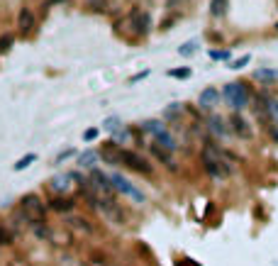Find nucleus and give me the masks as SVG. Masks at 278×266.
Here are the masks:
<instances>
[{
	"label": "nucleus",
	"mask_w": 278,
	"mask_h": 266,
	"mask_svg": "<svg viewBox=\"0 0 278 266\" xmlns=\"http://www.w3.org/2000/svg\"><path fill=\"white\" fill-rule=\"evenodd\" d=\"M200 161H203V169L215 181H222V178H227L229 173L234 171V166H232V161L227 159V154L215 144V142H207L203 147V152H200Z\"/></svg>",
	"instance_id": "f257e3e1"
},
{
	"label": "nucleus",
	"mask_w": 278,
	"mask_h": 266,
	"mask_svg": "<svg viewBox=\"0 0 278 266\" xmlns=\"http://www.w3.org/2000/svg\"><path fill=\"white\" fill-rule=\"evenodd\" d=\"M224 98H227V103L234 108V110H244L246 105H249V100H251V93H249V88H246V83H227L224 86Z\"/></svg>",
	"instance_id": "f03ea898"
},
{
	"label": "nucleus",
	"mask_w": 278,
	"mask_h": 266,
	"mask_svg": "<svg viewBox=\"0 0 278 266\" xmlns=\"http://www.w3.org/2000/svg\"><path fill=\"white\" fill-rule=\"evenodd\" d=\"M20 208L25 210V215H27L30 220H47L49 205L42 203V198H39L37 193H25V195L20 198Z\"/></svg>",
	"instance_id": "7ed1b4c3"
},
{
	"label": "nucleus",
	"mask_w": 278,
	"mask_h": 266,
	"mask_svg": "<svg viewBox=\"0 0 278 266\" xmlns=\"http://www.w3.org/2000/svg\"><path fill=\"white\" fill-rule=\"evenodd\" d=\"M110 181H112V188L117 190V193H122V195H127L132 200H137V203H144L147 198H144V193L137 188V186H132L130 181L125 178V176H120V173H110Z\"/></svg>",
	"instance_id": "20e7f679"
},
{
	"label": "nucleus",
	"mask_w": 278,
	"mask_h": 266,
	"mask_svg": "<svg viewBox=\"0 0 278 266\" xmlns=\"http://www.w3.org/2000/svg\"><path fill=\"white\" fill-rule=\"evenodd\" d=\"M205 127H207V132L212 134V137H217V139H224L227 134L232 132V125H227V120H224L222 115H207V120H205Z\"/></svg>",
	"instance_id": "39448f33"
},
{
	"label": "nucleus",
	"mask_w": 278,
	"mask_h": 266,
	"mask_svg": "<svg viewBox=\"0 0 278 266\" xmlns=\"http://www.w3.org/2000/svg\"><path fill=\"white\" fill-rule=\"evenodd\" d=\"M122 166H127V169H132V171L142 173V176H151V173H154L151 164H149L144 156H139L137 152H127V149H125V164H122Z\"/></svg>",
	"instance_id": "423d86ee"
},
{
	"label": "nucleus",
	"mask_w": 278,
	"mask_h": 266,
	"mask_svg": "<svg viewBox=\"0 0 278 266\" xmlns=\"http://www.w3.org/2000/svg\"><path fill=\"white\" fill-rule=\"evenodd\" d=\"M35 27H37V18H35V13H32L30 8H20V13H18V35H20V37H30Z\"/></svg>",
	"instance_id": "0eeeda50"
},
{
	"label": "nucleus",
	"mask_w": 278,
	"mask_h": 266,
	"mask_svg": "<svg viewBox=\"0 0 278 266\" xmlns=\"http://www.w3.org/2000/svg\"><path fill=\"white\" fill-rule=\"evenodd\" d=\"M149 152H151V156H154L156 161H161L168 171H173V173L178 171V161L173 159V152L164 149V147H161V144H156V142H154V144H149Z\"/></svg>",
	"instance_id": "6e6552de"
},
{
	"label": "nucleus",
	"mask_w": 278,
	"mask_h": 266,
	"mask_svg": "<svg viewBox=\"0 0 278 266\" xmlns=\"http://www.w3.org/2000/svg\"><path fill=\"white\" fill-rule=\"evenodd\" d=\"M100 156H103L105 164H110V166L125 164V149H122L117 142H110L108 147H103V149H100Z\"/></svg>",
	"instance_id": "1a4fd4ad"
},
{
	"label": "nucleus",
	"mask_w": 278,
	"mask_h": 266,
	"mask_svg": "<svg viewBox=\"0 0 278 266\" xmlns=\"http://www.w3.org/2000/svg\"><path fill=\"white\" fill-rule=\"evenodd\" d=\"M220 105V91L217 88H205L203 93H200V98H198V108L203 110V113H210V110H215Z\"/></svg>",
	"instance_id": "9d476101"
},
{
	"label": "nucleus",
	"mask_w": 278,
	"mask_h": 266,
	"mask_svg": "<svg viewBox=\"0 0 278 266\" xmlns=\"http://www.w3.org/2000/svg\"><path fill=\"white\" fill-rule=\"evenodd\" d=\"M229 125H232V132L237 134V137H241V139H251V134H254V132H251L249 122H246V120L239 115V110L229 117Z\"/></svg>",
	"instance_id": "9b49d317"
},
{
	"label": "nucleus",
	"mask_w": 278,
	"mask_h": 266,
	"mask_svg": "<svg viewBox=\"0 0 278 266\" xmlns=\"http://www.w3.org/2000/svg\"><path fill=\"white\" fill-rule=\"evenodd\" d=\"M74 176L71 173H66V176H54L52 181H49V190L54 193V195H64V193H69V190L74 188Z\"/></svg>",
	"instance_id": "f8f14e48"
},
{
	"label": "nucleus",
	"mask_w": 278,
	"mask_h": 266,
	"mask_svg": "<svg viewBox=\"0 0 278 266\" xmlns=\"http://www.w3.org/2000/svg\"><path fill=\"white\" fill-rule=\"evenodd\" d=\"M47 205L54 212H71V210H76V200L74 198H66V195H54Z\"/></svg>",
	"instance_id": "ddd939ff"
},
{
	"label": "nucleus",
	"mask_w": 278,
	"mask_h": 266,
	"mask_svg": "<svg viewBox=\"0 0 278 266\" xmlns=\"http://www.w3.org/2000/svg\"><path fill=\"white\" fill-rule=\"evenodd\" d=\"M66 222H69V227L74 229V232H81V234H93V232H95V225H93V222H88L86 217H81V215L69 217Z\"/></svg>",
	"instance_id": "4468645a"
},
{
	"label": "nucleus",
	"mask_w": 278,
	"mask_h": 266,
	"mask_svg": "<svg viewBox=\"0 0 278 266\" xmlns=\"http://www.w3.org/2000/svg\"><path fill=\"white\" fill-rule=\"evenodd\" d=\"M100 159H103V156H100L98 149H86V152L78 154V166H81V169H95V164H98Z\"/></svg>",
	"instance_id": "2eb2a0df"
},
{
	"label": "nucleus",
	"mask_w": 278,
	"mask_h": 266,
	"mask_svg": "<svg viewBox=\"0 0 278 266\" xmlns=\"http://www.w3.org/2000/svg\"><path fill=\"white\" fill-rule=\"evenodd\" d=\"M263 100H266V113H268L271 125H278V98H271V95L263 91ZM271 125H268V127H271Z\"/></svg>",
	"instance_id": "dca6fc26"
},
{
	"label": "nucleus",
	"mask_w": 278,
	"mask_h": 266,
	"mask_svg": "<svg viewBox=\"0 0 278 266\" xmlns=\"http://www.w3.org/2000/svg\"><path fill=\"white\" fill-rule=\"evenodd\" d=\"M103 127L108 130V132L115 137V134H120V132H125L127 130V125L120 120V117H105V122H103Z\"/></svg>",
	"instance_id": "f3484780"
},
{
	"label": "nucleus",
	"mask_w": 278,
	"mask_h": 266,
	"mask_svg": "<svg viewBox=\"0 0 278 266\" xmlns=\"http://www.w3.org/2000/svg\"><path fill=\"white\" fill-rule=\"evenodd\" d=\"M154 142H156V144H161V147L168 149V152H176V149H178V144H176L173 134H168V130H164L161 134H156V137H154Z\"/></svg>",
	"instance_id": "a211bd4d"
},
{
	"label": "nucleus",
	"mask_w": 278,
	"mask_h": 266,
	"mask_svg": "<svg viewBox=\"0 0 278 266\" xmlns=\"http://www.w3.org/2000/svg\"><path fill=\"white\" fill-rule=\"evenodd\" d=\"M142 130L147 134H151V139H154L156 134H161L164 130H168V127L161 122V120H147V122H142Z\"/></svg>",
	"instance_id": "6ab92c4d"
},
{
	"label": "nucleus",
	"mask_w": 278,
	"mask_h": 266,
	"mask_svg": "<svg viewBox=\"0 0 278 266\" xmlns=\"http://www.w3.org/2000/svg\"><path fill=\"white\" fill-rule=\"evenodd\" d=\"M254 78L268 86V83L278 81V71H273V69H259V71H254Z\"/></svg>",
	"instance_id": "aec40b11"
},
{
	"label": "nucleus",
	"mask_w": 278,
	"mask_h": 266,
	"mask_svg": "<svg viewBox=\"0 0 278 266\" xmlns=\"http://www.w3.org/2000/svg\"><path fill=\"white\" fill-rule=\"evenodd\" d=\"M30 229L37 234L39 239H47L49 237V227H47V220H30Z\"/></svg>",
	"instance_id": "412c9836"
},
{
	"label": "nucleus",
	"mask_w": 278,
	"mask_h": 266,
	"mask_svg": "<svg viewBox=\"0 0 278 266\" xmlns=\"http://www.w3.org/2000/svg\"><path fill=\"white\" fill-rule=\"evenodd\" d=\"M181 115H183V105H181V103H171L166 110H164V117L171 120V122H178V120H181Z\"/></svg>",
	"instance_id": "4be33fe9"
},
{
	"label": "nucleus",
	"mask_w": 278,
	"mask_h": 266,
	"mask_svg": "<svg viewBox=\"0 0 278 266\" xmlns=\"http://www.w3.org/2000/svg\"><path fill=\"white\" fill-rule=\"evenodd\" d=\"M227 13V0H212L210 3V15L212 18H222Z\"/></svg>",
	"instance_id": "5701e85b"
},
{
	"label": "nucleus",
	"mask_w": 278,
	"mask_h": 266,
	"mask_svg": "<svg viewBox=\"0 0 278 266\" xmlns=\"http://www.w3.org/2000/svg\"><path fill=\"white\" fill-rule=\"evenodd\" d=\"M32 161H37V154H35V152L25 154V156H22V159H18V161H15V166H13V169H15V171H25V169H27V166H30V164H32Z\"/></svg>",
	"instance_id": "b1692460"
},
{
	"label": "nucleus",
	"mask_w": 278,
	"mask_h": 266,
	"mask_svg": "<svg viewBox=\"0 0 278 266\" xmlns=\"http://www.w3.org/2000/svg\"><path fill=\"white\" fill-rule=\"evenodd\" d=\"M15 234H18V232H13V229L5 227V225H0V244H3V247L13 244V242H15Z\"/></svg>",
	"instance_id": "393cba45"
},
{
	"label": "nucleus",
	"mask_w": 278,
	"mask_h": 266,
	"mask_svg": "<svg viewBox=\"0 0 278 266\" xmlns=\"http://www.w3.org/2000/svg\"><path fill=\"white\" fill-rule=\"evenodd\" d=\"M86 5L91 8L93 13H108V10H110V3H108V0H86Z\"/></svg>",
	"instance_id": "a878e982"
},
{
	"label": "nucleus",
	"mask_w": 278,
	"mask_h": 266,
	"mask_svg": "<svg viewBox=\"0 0 278 266\" xmlns=\"http://www.w3.org/2000/svg\"><path fill=\"white\" fill-rule=\"evenodd\" d=\"M195 52H198V44H195V42H185L183 47L178 49V54H181V57H193Z\"/></svg>",
	"instance_id": "bb28decb"
},
{
	"label": "nucleus",
	"mask_w": 278,
	"mask_h": 266,
	"mask_svg": "<svg viewBox=\"0 0 278 266\" xmlns=\"http://www.w3.org/2000/svg\"><path fill=\"white\" fill-rule=\"evenodd\" d=\"M190 66H185V69H173V71H168V76L171 78H190Z\"/></svg>",
	"instance_id": "cd10ccee"
},
{
	"label": "nucleus",
	"mask_w": 278,
	"mask_h": 266,
	"mask_svg": "<svg viewBox=\"0 0 278 266\" xmlns=\"http://www.w3.org/2000/svg\"><path fill=\"white\" fill-rule=\"evenodd\" d=\"M74 156H78V152H76L74 147H71V149H64V152L56 156V164H64L66 159H74Z\"/></svg>",
	"instance_id": "c85d7f7f"
},
{
	"label": "nucleus",
	"mask_w": 278,
	"mask_h": 266,
	"mask_svg": "<svg viewBox=\"0 0 278 266\" xmlns=\"http://www.w3.org/2000/svg\"><path fill=\"white\" fill-rule=\"evenodd\" d=\"M249 61H251V54H244V57H239L237 61H232V66H229V69H237V71H239V69H244V66L249 64Z\"/></svg>",
	"instance_id": "c756f323"
},
{
	"label": "nucleus",
	"mask_w": 278,
	"mask_h": 266,
	"mask_svg": "<svg viewBox=\"0 0 278 266\" xmlns=\"http://www.w3.org/2000/svg\"><path fill=\"white\" fill-rule=\"evenodd\" d=\"M13 42H15L13 35H3V37H0V52H8V49L13 47Z\"/></svg>",
	"instance_id": "7c9ffc66"
},
{
	"label": "nucleus",
	"mask_w": 278,
	"mask_h": 266,
	"mask_svg": "<svg viewBox=\"0 0 278 266\" xmlns=\"http://www.w3.org/2000/svg\"><path fill=\"white\" fill-rule=\"evenodd\" d=\"M210 59H215V61H224V59H229V49H222V52L212 49V52H210Z\"/></svg>",
	"instance_id": "2f4dec72"
},
{
	"label": "nucleus",
	"mask_w": 278,
	"mask_h": 266,
	"mask_svg": "<svg viewBox=\"0 0 278 266\" xmlns=\"http://www.w3.org/2000/svg\"><path fill=\"white\" fill-rule=\"evenodd\" d=\"M98 132H100L98 127H88V130L83 132V142H93V139L98 137Z\"/></svg>",
	"instance_id": "473e14b6"
},
{
	"label": "nucleus",
	"mask_w": 278,
	"mask_h": 266,
	"mask_svg": "<svg viewBox=\"0 0 278 266\" xmlns=\"http://www.w3.org/2000/svg\"><path fill=\"white\" fill-rule=\"evenodd\" d=\"M149 76V71H142V74H137V76H132L130 78V83H132V86H134V83H139V81H144V78H147Z\"/></svg>",
	"instance_id": "72a5a7b5"
},
{
	"label": "nucleus",
	"mask_w": 278,
	"mask_h": 266,
	"mask_svg": "<svg viewBox=\"0 0 278 266\" xmlns=\"http://www.w3.org/2000/svg\"><path fill=\"white\" fill-rule=\"evenodd\" d=\"M188 259H181V261H176V266H200V264H193V259H190V264H185Z\"/></svg>",
	"instance_id": "f704fd0d"
},
{
	"label": "nucleus",
	"mask_w": 278,
	"mask_h": 266,
	"mask_svg": "<svg viewBox=\"0 0 278 266\" xmlns=\"http://www.w3.org/2000/svg\"><path fill=\"white\" fill-rule=\"evenodd\" d=\"M8 266H27V264H25L22 259H13V261H10V264H8Z\"/></svg>",
	"instance_id": "c9c22d12"
},
{
	"label": "nucleus",
	"mask_w": 278,
	"mask_h": 266,
	"mask_svg": "<svg viewBox=\"0 0 278 266\" xmlns=\"http://www.w3.org/2000/svg\"><path fill=\"white\" fill-rule=\"evenodd\" d=\"M276 30H278V22H276Z\"/></svg>",
	"instance_id": "e433bc0d"
}]
</instances>
